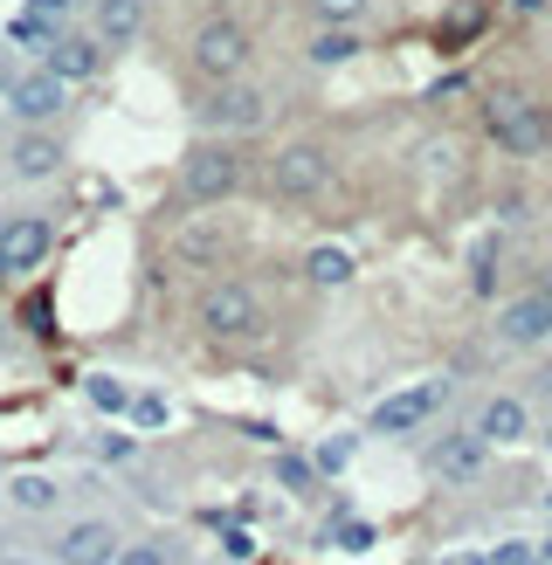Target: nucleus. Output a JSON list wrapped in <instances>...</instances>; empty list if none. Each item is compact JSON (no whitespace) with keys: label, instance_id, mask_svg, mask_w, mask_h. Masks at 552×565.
<instances>
[{"label":"nucleus","instance_id":"obj_1","mask_svg":"<svg viewBox=\"0 0 552 565\" xmlns=\"http://www.w3.org/2000/svg\"><path fill=\"white\" fill-rule=\"evenodd\" d=\"M484 138L505 159H539V152H552V104L532 90H490L484 97Z\"/></svg>","mask_w":552,"mask_h":565},{"label":"nucleus","instance_id":"obj_2","mask_svg":"<svg viewBox=\"0 0 552 565\" xmlns=\"http://www.w3.org/2000/svg\"><path fill=\"white\" fill-rule=\"evenodd\" d=\"M193 324H201V338H214V345H235V338H256L263 324V297L248 276H214L201 297H193Z\"/></svg>","mask_w":552,"mask_h":565},{"label":"nucleus","instance_id":"obj_3","mask_svg":"<svg viewBox=\"0 0 552 565\" xmlns=\"http://www.w3.org/2000/svg\"><path fill=\"white\" fill-rule=\"evenodd\" d=\"M242 152L229 146V138H208V146H193L187 159H180V201H193V207H221V201H235L242 193Z\"/></svg>","mask_w":552,"mask_h":565},{"label":"nucleus","instance_id":"obj_4","mask_svg":"<svg viewBox=\"0 0 552 565\" xmlns=\"http://www.w3.org/2000/svg\"><path fill=\"white\" fill-rule=\"evenodd\" d=\"M201 131H214V138H242V131H263L269 125V90L263 83H248V76H235V83H214V90L201 97Z\"/></svg>","mask_w":552,"mask_h":565},{"label":"nucleus","instance_id":"obj_5","mask_svg":"<svg viewBox=\"0 0 552 565\" xmlns=\"http://www.w3.org/2000/svg\"><path fill=\"white\" fill-rule=\"evenodd\" d=\"M187 63L201 70L208 83L248 76V28H242L235 14H208L201 28H193V42H187Z\"/></svg>","mask_w":552,"mask_h":565},{"label":"nucleus","instance_id":"obj_6","mask_svg":"<svg viewBox=\"0 0 552 565\" xmlns=\"http://www.w3.org/2000/svg\"><path fill=\"white\" fill-rule=\"evenodd\" d=\"M70 90H76V83H63L49 63L14 70V76H8V118L28 125V131H55V118L70 110Z\"/></svg>","mask_w":552,"mask_h":565},{"label":"nucleus","instance_id":"obj_7","mask_svg":"<svg viewBox=\"0 0 552 565\" xmlns=\"http://www.w3.org/2000/svg\"><path fill=\"white\" fill-rule=\"evenodd\" d=\"M490 338L505 352H552V290H545V282H532V290H518V297L497 303Z\"/></svg>","mask_w":552,"mask_h":565},{"label":"nucleus","instance_id":"obj_8","mask_svg":"<svg viewBox=\"0 0 552 565\" xmlns=\"http://www.w3.org/2000/svg\"><path fill=\"white\" fill-rule=\"evenodd\" d=\"M331 186V152L318 146V138H297V146H284L269 159V193L276 201H318V193Z\"/></svg>","mask_w":552,"mask_h":565},{"label":"nucleus","instance_id":"obj_9","mask_svg":"<svg viewBox=\"0 0 552 565\" xmlns=\"http://www.w3.org/2000/svg\"><path fill=\"white\" fill-rule=\"evenodd\" d=\"M55 256V214H8L0 221V282L35 276Z\"/></svg>","mask_w":552,"mask_h":565},{"label":"nucleus","instance_id":"obj_10","mask_svg":"<svg viewBox=\"0 0 552 565\" xmlns=\"http://www.w3.org/2000/svg\"><path fill=\"white\" fill-rule=\"evenodd\" d=\"M422 462L435 483H477V476L490 469V441L477 428H442L428 448H422Z\"/></svg>","mask_w":552,"mask_h":565},{"label":"nucleus","instance_id":"obj_11","mask_svg":"<svg viewBox=\"0 0 552 565\" xmlns=\"http://www.w3.org/2000/svg\"><path fill=\"white\" fill-rule=\"evenodd\" d=\"M442 401H449V380H414V386H401V393H386L367 428H373V435H414L422 420L442 414Z\"/></svg>","mask_w":552,"mask_h":565},{"label":"nucleus","instance_id":"obj_12","mask_svg":"<svg viewBox=\"0 0 552 565\" xmlns=\"http://www.w3.org/2000/svg\"><path fill=\"white\" fill-rule=\"evenodd\" d=\"M0 166H8L14 186H49V180L70 166V146H63L55 131H28V125H21V131L8 138V159H0Z\"/></svg>","mask_w":552,"mask_h":565},{"label":"nucleus","instance_id":"obj_13","mask_svg":"<svg viewBox=\"0 0 552 565\" xmlns=\"http://www.w3.org/2000/svg\"><path fill=\"white\" fill-rule=\"evenodd\" d=\"M118 552H125V531L110 518H76V524L55 531V545H49L55 565H118Z\"/></svg>","mask_w":552,"mask_h":565},{"label":"nucleus","instance_id":"obj_14","mask_svg":"<svg viewBox=\"0 0 552 565\" xmlns=\"http://www.w3.org/2000/svg\"><path fill=\"white\" fill-rule=\"evenodd\" d=\"M42 63H49L55 76H63V83H91V76L110 63V49L91 35V28H63V35L49 42V55H42Z\"/></svg>","mask_w":552,"mask_h":565},{"label":"nucleus","instance_id":"obj_15","mask_svg":"<svg viewBox=\"0 0 552 565\" xmlns=\"http://www.w3.org/2000/svg\"><path fill=\"white\" fill-rule=\"evenodd\" d=\"M469 428H477L490 448H518L524 435H532V407H524V393H490Z\"/></svg>","mask_w":552,"mask_h":565},{"label":"nucleus","instance_id":"obj_16","mask_svg":"<svg viewBox=\"0 0 552 565\" xmlns=\"http://www.w3.org/2000/svg\"><path fill=\"white\" fill-rule=\"evenodd\" d=\"M242 235H235V221H221V214H201V221H187V228L173 235V248H180V263H221V256H229V248H235Z\"/></svg>","mask_w":552,"mask_h":565},{"label":"nucleus","instance_id":"obj_17","mask_svg":"<svg viewBox=\"0 0 552 565\" xmlns=\"http://www.w3.org/2000/svg\"><path fill=\"white\" fill-rule=\"evenodd\" d=\"M138 28H146V0H97V8H91V35H97L110 55L131 49Z\"/></svg>","mask_w":552,"mask_h":565},{"label":"nucleus","instance_id":"obj_18","mask_svg":"<svg viewBox=\"0 0 552 565\" xmlns=\"http://www.w3.org/2000/svg\"><path fill=\"white\" fill-rule=\"evenodd\" d=\"M352 248H339V242H318L311 256H304V282H318V290H346L352 282Z\"/></svg>","mask_w":552,"mask_h":565},{"label":"nucleus","instance_id":"obj_19","mask_svg":"<svg viewBox=\"0 0 552 565\" xmlns=\"http://www.w3.org/2000/svg\"><path fill=\"white\" fill-rule=\"evenodd\" d=\"M8 503L21 518H49L55 503H63V483H55V476H14L8 483Z\"/></svg>","mask_w":552,"mask_h":565},{"label":"nucleus","instance_id":"obj_20","mask_svg":"<svg viewBox=\"0 0 552 565\" xmlns=\"http://www.w3.org/2000/svg\"><path fill=\"white\" fill-rule=\"evenodd\" d=\"M359 49H367L359 28H318V35H311V63L318 70H346V63H359Z\"/></svg>","mask_w":552,"mask_h":565},{"label":"nucleus","instance_id":"obj_21","mask_svg":"<svg viewBox=\"0 0 552 565\" xmlns=\"http://www.w3.org/2000/svg\"><path fill=\"white\" fill-rule=\"evenodd\" d=\"M83 401H91L97 414H131V386L110 380V373H91V380H83Z\"/></svg>","mask_w":552,"mask_h":565},{"label":"nucleus","instance_id":"obj_22","mask_svg":"<svg viewBox=\"0 0 552 565\" xmlns=\"http://www.w3.org/2000/svg\"><path fill=\"white\" fill-rule=\"evenodd\" d=\"M311 14H318V28H359L373 14V0H311Z\"/></svg>","mask_w":552,"mask_h":565},{"label":"nucleus","instance_id":"obj_23","mask_svg":"<svg viewBox=\"0 0 552 565\" xmlns=\"http://www.w3.org/2000/svg\"><path fill=\"white\" fill-rule=\"evenodd\" d=\"M422 173H428V180H449V173H463V152H456V138H428V146H422Z\"/></svg>","mask_w":552,"mask_h":565},{"label":"nucleus","instance_id":"obj_24","mask_svg":"<svg viewBox=\"0 0 552 565\" xmlns=\"http://www.w3.org/2000/svg\"><path fill=\"white\" fill-rule=\"evenodd\" d=\"M118 565H180V545L173 539H138L118 552Z\"/></svg>","mask_w":552,"mask_h":565},{"label":"nucleus","instance_id":"obj_25","mask_svg":"<svg viewBox=\"0 0 552 565\" xmlns=\"http://www.w3.org/2000/svg\"><path fill=\"white\" fill-rule=\"evenodd\" d=\"M352 448H359L352 435H325V441H318V456H311L318 476H346V469H352Z\"/></svg>","mask_w":552,"mask_h":565},{"label":"nucleus","instance_id":"obj_26","mask_svg":"<svg viewBox=\"0 0 552 565\" xmlns=\"http://www.w3.org/2000/svg\"><path fill=\"white\" fill-rule=\"evenodd\" d=\"M166 420H173L166 393H131V428H166Z\"/></svg>","mask_w":552,"mask_h":565},{"label":"nucleus","instance_id":"obj_27","mask_svg":"<svg viewBox=\"0 0 552 565\" xmlns=\"http://www.w3.org/2000/svg\"><path fill=\"white\" fill-rule=\"evenodd\" d=\"M490 565H545V545H524V539H505L490 552Z\"/></svg>","mask_w":552,"mask_h":565},{"label":"nucleus","instance_id":"obj_28","mask_svg":"<svg viewBox=\"0 0 552 565\" xmlns=\"http://www.w3.org/2000/svg\"><path fill=\"white\" fill-rule=\"evenodd\" d=\"M276 476H284L290 490H304V483L318 476V462H304V456H276Z\"/></svg>","mask_w":552,"mask_h":565},{"label":"nucleus","instance_id":"obj_29","mask_svg":"<svg viewBox=\"0 0 552 565\" xmlns=\"http://www.w3.org/2000/svg\"><path fill=\"white\" fill-rule=\"evenodd\" d=\"M97 456H104V462H131V435H104Z\"/></svg>","mask_w":552,"mask_h":565},{"label":"nucleus","instance_id":"obj_30","mask_svg":"<svg viewBox=\"0 0 552 565\" xmlns=\"http://www.w3.org/2000/svg\"><path fill=\"white\" fill-rule=\"evenodd\" d=\"M339 545H352V552H367V545H373V531H367V524H339Z\"/></svg>","mask_w":552,"mask_h":565},{"label":"nucleus","instance_id":"obj_31","mask_svg":"<svg viewBox=\"0 0 552 565\" xmlns=\"http://www.w3.org/2000/svg\"><path fill=\"white\" fill-rule=\"evenodd\" d=\"M28 8H35V14H55V21H63V8H70V0H28Z\"/></svg>","mask_w":552,"mask_h":565},{"label":"nucleus","instance_id":"obj_32","mask_svg":"<svg viewBox=\"0 0 552 565\" xmlns=\"http://www.w3.org/2000/svg\"><path fill=\"white\" fill-rule=\"evenodd\" d=\"M442 565H490V552H456V558H442Z\"/></svg>","mask_w":552,"mask_h":565},{"label":"nucleus","instance_id":"obj_33","mask_svg":"<svg viewBox=\"0 0 552 565\" xmlns=\"http://www.w3.org/2000/svg\"><path fill=\"white\" fill-rule=\"evenodd\" d=\"M539 393H545V401H552V359L539 365Z\"/></svg>","mask_w":552,"mask_h":565},{"label":"nucleus","instance_id":"obj_34","mask_svg":"<svg viewBox=\"0 0 552 565\" xmlns=\"http://www.w3.org/2000/svg\"><path fill=\"white\" fill-rule=\"evenodd\" d=\"M545 565H552V545H545Z\"/></svg>","mask_w":552,"mask_h":565},{"label":"nucleus","instance_id":"obj_35","mask_svg":"<svg viewBox=\"0 0 552 565\" xmlns=\"http://www.w3.org/2000/svg\"><path fill=\"white\" fill-rule=\"evenodd\" d=\"M545 511H552V497H545Z\"/></svg>","mask_w":552,"mask_h":565},{"label":"nucleus","instance_id":"obj_36","mask_svg":"<svg viewBox=\"0 0 552 565\" xmlns=\"http://www.w3.org/2000/svg\"><path fill=\"white\" fill-rule=\"evenodd\" d=\"M0 338H8V331H0Z\"/></svg>","mask_w":552,"mask_h":565}]
</instances>
